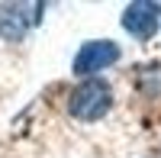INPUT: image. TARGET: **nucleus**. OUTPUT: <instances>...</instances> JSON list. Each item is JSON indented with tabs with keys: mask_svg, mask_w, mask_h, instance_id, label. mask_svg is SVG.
<instances>
[{
	"mask_svg": "<svg viewBox=\"0 0 161 158\" xmlns=\"http://www.w3.org/2000/svg\"><path fill=\"white\" fill-rule=\"evenodd\" d=\"M113 110V87L106 77H87L68 97V116L77 123H100Z\"/></svg>",
	"mask_w": 161,
	"mask_h": 158,
	"instance_id": "nucleus-1",
	"label": "nucleus"
},
{
	"mask_svg": "<svg viewBox=\"0 0 161 158\" xmlns=\"http://www.w3.org/2000/svg\"><path fill=\"white\" fill-rule=\"evenodd\" d=\"M119 58H123L119 42H113V39H90V42H84L77 48L71 71L80 77V81H87V77H97L100 71L113 68Z\"/></svg>",
	"mask_w": 161,
	"mask_h": 158,
	"instance_id": "nucleus-2",
	"label": "nucleus"
},
{
	"mask_svg": "<svg viewBox=\"0 0 161 158\" xmlns=\"http://www.w3.org/2000/svg\"><path fill=\"white\" fill-rule=\"evenodd\" d=\"M45 3H0V39L3 42H23L39 23H42Z\"/></svg>",
	"mask_w": 161,
	"mask_h": 158,
	"instance_id": "nucleus-3",
	"label": "nucleus"
},
{
	"mask_svg": "<svg viewBox=\"0 0 161 158\" xmlns=\"http://www.w3.org/2000/svg\"><path fill=\"white\" fill-rule=\"evenodd\" d=\"M123 29L139 39V42H148L158 36L161 29V3H148V0H139V3H129L123 10Z\"/></svg>",
	"mask_w": 161,
	"mask_h": 158,
	"instance_id": "nucleus-4",
	"label": "nucleus"
},
{
	"mask_svg": "<svg viewBox=\"0 0 161 158\" xmlns=\"http://www.w3.org/2000/svg\"><path fill=\"white\" fill-rule=\"evenodd\" d=\"M148 158H155V155H148Z\"/></svg>",
	"mask_w": 161,
	"mask_h": 158,
	"instance_id": "nucleus-5",
	"label": "nucleus"
}]
</instances>
